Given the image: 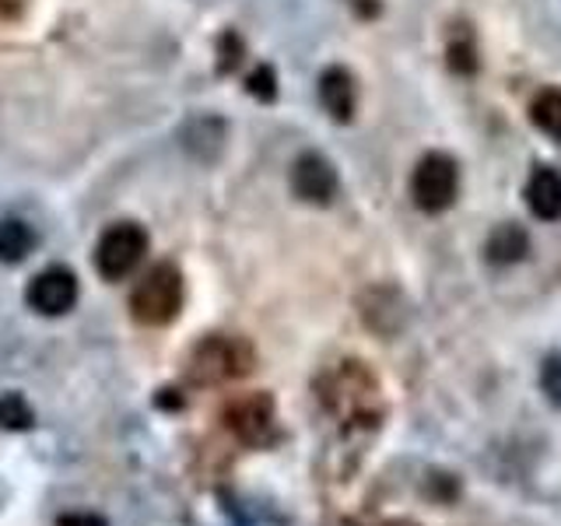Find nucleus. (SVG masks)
Wrapping results in <instances>:
<instances>
[{
    "label": "nucleus",
    "mask_w": 561,
    "mask_h": 526,
    "mask_svg": "<svg viewBox=\"0 0 561 526\" xmlns=\"http://www.w3.org/2000/svg\"><path fill=\"white\" fill-rule=\"evenodd\" d=\"M530 119L543 134L561 140V92H540L530 105Z\"/></svg>",
    "instance_id": "obj_13"
},
{
    "label": "nucleus",
    "mask_w": 561,
    "mask_h": 526,
    "mask_svg": "<svg viewBox=\"0 0 561 526\" xmlns=\"http://www.w3.org/2000/svg\"><path fill=\"white\" fill-rule=\"evenodd\" d=\"M57 526H110L102 516H95V513H64L60 519H57Z\"/></svg>",
    "instance_id": "obj_18"
},
{
    "label": "nucleus",
    "mask_w": 561,
    "mask_h": 526,
    "mask_svg": "<svg viewBox=\"0 0 561 526\" xmlns=\"http://www.w3.org/2000/svg\"><path fill=\"white\" fill-rule=\"evenodd\" d=\"M25 302L39 316H64L78 302V277L67 267H46L28 281Z\"/></svg>",
    "instance_id": "obj_6"
},
{
    "label": "nucleus",
    "mask_w": 561,
    "mask_h": 526,
    "mask_svg": "<svg viewBox=\"0 0 561 526\" xmlns=\"http://www.w3.org/2000/svg\"><path fill=\"white\" fill-rule=\"evenodd\" d=\"M183 274L172 263H158L145 277L137 281L130 291V312L137 323L145 327H165L183 309Z\"/></svg>",
    "instance_id": "obj_2"
},
{
    "label": "nucleus",
    "mask_w": 561,
    "mask_h": 526,
    "mask_svg": "<svg viewBox=\"0 0 561 526\" xmlns=\"http://www.w3.org/2000/svg\"><path fill=\"white\" fill-rule=\"evenodd\" d=\"M337 186H341L337 183V172H333V165L327 162L323 155L309 151V155H302L291 165V190L302 201H309V204L327 207L333 197H337Z\"/></svg>",
    "instance_id": "obj_7"
},
{
    "label": "nucleus",
    "mask_w": 561,
    "mask_h": 526,
    "mask_svg": "<svg viewBox=\"0 0 561 526\" xmlns=\"http://www.w3.org/2000/svg\"><path fill=\"white\" fill-rule=\"evenodd\" d=\"M523 197L537 218H543V221L561 218V172L551 165H537L530 172V180H526Z\"/></svg>",
    "instance_id": "obj_8"
},
{
    "label": "nucleus",
    "mask_w": 561,
    "mask_h": 526,
    "mask_svg": "<svg viewBox=\"0 0 561 526\" xmlns=\"http://www.w3.org/2000/svg\"><path fill=\"white\" fill-rule=\"evenodd\" d=\"M32 421H35V414H32L25 397H18V393H4V397H0V428L25 432V428H32Z\"/></svg>",
    "instance_id": "obj_14"
},
{
    "label": "nucleus",
    "mask_w": 561,
    "mask_h": 526,
    "mask_svg": "<svg viewBox=\"0 0 561 526\" xmlns=\"http://www.w3.org/2000/svg\"><path fill=\"white\" fill-rule=\"evenodd\" d=\"M320 102L333 119L347 123L351 116H355V78H351L344 67L323 70L320 75Z\"/></svg>",
    "instance_id": "obj_10"
},
{
    "label": "nucleus",
    "mask_w": 561,
    "mask_h": 526,
    "mask_svg": "<svg viewBox=\"0 0 561 526\" xmlns=\"http://www.w3.org/2000/svg\"><path fill=\"white\" fill-rule=\"evenodd\" d=\"M145 253H148L145 228L130 225V221H119L113 228H105L102 239L95 242V271L105 281H123L140 267Z\"/></svg>",
    "instance_id": "obj_3"
},
{
    "label": "nucleus",
    "mask_w": 561,
    "mask_h": 526,
    "mask_svg": "<svg viewBox=\"0 0 561 526\" xmlns=\"http://www.w3.org/2000/svg\"><path fill=\"white\" fill-rule=\"evenodd\" d=\"M245 88H250V95L260 99V102H274L277 95V75H274V67L267 64H260L250 78H245Z\"/></svg>",
    "instance_id": "obj_16"
},
{
    "label": "nucleus",
    "mask_w": 561,
    "mask_h": 526,
    "mask_svg": "<svg viewBox=\"0 0 561 526\" xmlns=\"http://www.w3.org/2000/svg\"><path fill=\"white\" fill-rule=\"evenodd\" d=\"M351 4H355V11L365 14V18H373L379 11V0H351Z\"/></svg>",
    "instance_id": "obj_20"
},
{
    "label": "nucleus",
    "mask_w": 561,
    "mask_h": 526,
    "mask_svg": "<svg viewBox=\"0 0 561 526\" xmlns=\"http://www.w3.org/2000/svg\"><path fill=\"white\" fill-rule=\"evenodd\" d=\"M456 190H460V169H456V162L449 155L432 151L414 165L411 197L421 210H428V215L446 210L456 201Z\"/></svg>",
    "instance_id": "obj_4"
},
{
    "label": "nucleus",
    "mask_w": 561,
    "mask_h": 526,
    "mask_svg": "<svg viewBox=\"0 0 561 526\" xmlns=\"http://www.w3.org/2000/svg\"><path fill=\"white\" fill-rule=\"evenodd\" d=\"M484 253H488L491 263H499V267H508V263H519L526 253H530V236H526L523 225L505 221V225H499L495 232L488 236Z\"/></svg>",
    "instance_id": "obj_11"
},
{
    "label": "nucleus",
    "mask_w": 561,
    "mask_h": 526,
    "mask_svg": "<svg viewBox=\"0 0 561 526\" xmlns=\"http://www.w3.org/2000/svg\"><path fill=\"white\" fill-rule=\"evenodd\" d=\"M225 119L218 116H193L190 123H183V148L193 155V158H201V162H215V158L221 155L225 148Z\"/></svg>",
    "instance_id": "obj_9"
},
{
    "label": "nucleus",
    "mask_w": 561,
    "mask_h": 526,
    "mask_svg": "<svg viewBox=\"0 0 561 526\" xmlns=\"http://www.w3.org/2000/svg\"><path fill=\"white\" fill-rule=\"evenodd\" d=\"M446 57H449V67H453V70H460V75H470V70L478 67V49H473L470 39H456V43H449Z\"/></svg>",
    "instance_id": "obj_17"
},
{
    "label": "nucleus",
    "mask_w": 561,
    "mask_h": 526,
    "mask_svg": "<svg viewBox=\"0 0 561 526\" xmlns=\"http://www.w3.org/2000/svg\"><path fill=\"white\" fill-rule=\"evenodd\" d=\"M25 8H28V0H0V25L18 22V18L25 14Z\"/></svg>",
    "instance_id": "obj_19"
},
{
    "label": "nucleus",
    "mask_w": 561,
    "mask_h": 526,
    "mask_svg": "<svg viewBox=\"0 0 561 526\" xmlns=\"http://www.w3.org/2000/svg\"><path fill=\"white\" fill-rule=\"evenodd\" d=\"M221 421L242 446H263L274 435V397L271 393H242L225 403Z\"/></svg>",
    "instance_id": "obj_5"
},
{
    "label": "nucleus",
    "mask_w": 561,
    "mask_h": 526,
    "mask_svg": "<svg viewBox=\"0 0 561 526\" xmlns=\"http://www.w3.org/2000/svg\"><path fill=\"white\" fill-rule=\"evenodd\" d=\"M540 390L551 408L561 411V355H548L540 365Z\"/></svg>",
    "instance_id": "obj_15"
},
{
    "label": "nucleus",
    "mask_w": 561,
    "mask_h": 526,
    "mask_svg": "<svg viewBox=\"0 0 561 526\" xmlns=\"http://www.w3.org/2000/svg\"><path fill=\"white\" fill-rule=\"evenodd\" d=\"M256 365V351L250 341L228 338V333H210L197 347L190 351L186 379L193 386H221L250 376Z\"/></svg>",
    "instance_id": "obj_1"
},
{
    "label": "nucleus",
    "mask_w": 561,
    "mask_h": 526,
    "mask_svg": "<svg viewBox=\"0 0 561 526\" xmlns=\"http://www.w3.org/2000/svg\"><path fill=\"white\" fill-rule=\"evenodd\" d=\"M35 250V232L18 218L0 221V263H22Z\"/></svg>",
    "instance_id": "obj_12"
}]
</instances>
